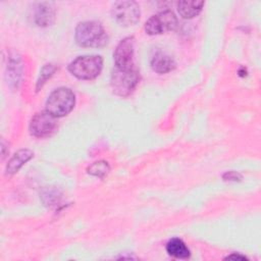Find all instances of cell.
<instances>
[{
	"label": "cell",
	"instance_id": "6da1fadb",
	"mask_svg": "<svg viewBox=\"0 0 261 261\" xmlns=\"http://www.w3.org/2000/svg\"><path fill=\"white\" fill-rule=\"evenodd\" d=\"M74 38L81 47L101 48L108 43V36L103 25L96 20L80 22L74 32Z\"/></svg>",
	"mask_w": 261,
	"mask_h": 261
},
{
	"label": "cell",
	"instance_id": "7a4b0ae2",
	"mask_svg": "<svg viewBox=\"0 0 261 261\" xmlns=\"http://www.w3.org/2000/svg\"><path fill=\"white\" fill-rule=\"evenodd\" d=\"M103 58L100 55H83L73 59L67 66L68 71L79 80H94L102 71Z\"/></svg>",
	"mask_w": 261,
	"mask_h": 261
},
{
	"label": "cell",
	"instance_id": "3957f363",
	"mask_svg": "<svg viewBox=\"0 0 261 261\" xmlns=\"http://www.w3.org/2000/svg\"><path fill=\"white\" fill-rule=\"evenodd\" d=\"M74 105V93L69 88L60 87L58 89H55L49 95L46 101V111H48L56 118L63 117L71 112Z\"/></svg>",
	"mask_w": 261,
	"mask_h": 261
},
{
	"label": "cell",
	"instance_id": "277c9868",
	"mask_svg": "<svg viewBox=\"0 0 261 261\" xmlns=\"http://www.w3.org/2000/svg\"><path fill=\"white\" fill-rule=\"evenodd\" d=\"M139 81L140 74L136 68L123 70L114 66L110 75V87L115 95L127 97L136 89Z\"/></svg>",
	"mask_w": 261,
	"mask_h": 261
},
{
	"label": "cell",
	"instance_id": "5b68a950",
	"mask_svg": "<svg viewBox=\"0 0 261 261\" xmlns=\"http://www.w3.org/2000/svg\"><path fill=\"white\" fill-rule=\"evenodd\" d=\"M111 15L119 25L130 27L140 20V6L130 0L117 1L112 5Z\"/></svg>",
	"mask_w": 261,
	"mask_h": 261
},
{
	"label": "cell",
	"instance_id": "8992f818",
	"mask_svg": "<svg viewBox=\"0 0 261 261\" xmlns=\"http://www.w3.org/2000/svg\"><path fill=\"white\" fill-rule=\"evenodd\" d=\"M177 18L173 11L167 9L152 15L145 23V32L148 35H161L173 31L177 27Z\"/></svg>",
	"mask_w": 261,
	"mask_h": 261
},
{
	"label": "cell",
	"instance_id": "52a82bcc",
	"mask_svg": "<svg viewBox=\"0 0 261 261\" xmlns=\"http://www.w3.org/2000/svg\"><path fill=\"white\" fill-rule=\"evenodd\" d=\"M57 118L46 110L35 114L29 125L31 135L36 138L50 137L57 130Z\"/></svg>",
	"mask_w": 261,
	"mask_h": 261
},
{
	"label": "cell",
	"instance_id": "ba28073f",
	"mask_svg": "<svg viewBox=\"0 0 261 261\" xmlns=\"http://www.w3.org/2000/svg\"><path fill=\"white\" fill-rule=\"evenodd\" d=\"M135 54V38L125 37L116 46L113 52V60L115 67L123 70H130L135 68L134 64Z\"/></svg>",
	"mask_w": 261,
	"mask_h": 261
},
{
	"label": "cell",
	"instance_id": "9c48e42d",
	"mask_svg": "<svg viewBox=\"0 0 261 261\" xmlns=\"http://www.w3.org/2000/svg\"><path fill=\"white\" fill-rule=\"evenodd\" d=\"M56 9L52 2H40L35 7L34 21L38 27H48L55 21Z\"/></svg>",
	"mask_w": 261,
	"mask_h": 261
},
{
	"label": "cell",
	"instance_id": "30bf717a",
	"mask_svg": "<svg viewBox=\"0 0 261 261\" xmlns=\"http://www.w3.org/2000/svg\"><path fill=\"white\" fill-rule=\"evenodd\" d=\"M150 65L153 71L159 74H164L173 70L176 63L169 54L162 51H157L151 57Z\"/></svg>",
	"mask_w": 261,
	"mask_h": 261
},
{
	"label": "cell",
	"instance_id": "8fae6325",
	"mask_svg": "<svg viewBox=\"0 0 261 261\" xmlns=\"http://www.w3.org/2000/svg\"><path fill=\"white\" fill-rule=\"evenodd\" d=\"M34 157V152L30 149H20L8 160L5 167V174L12 175L16 173L28 161Z\"/></svg>",
	"mask_w": 261,
	"mask_h": 261
},
{
	"label": "cell",
	"instance_id": "7c38bea8",
	"mask_svg": "<svg viewBox=\"0 0 261 261\" xmlns=\"http://www.w3.org/2000/svg\"><path fill=\"white\" fill-rule=\"evenodd\" d=\"M22 72V65L21 60L18 56H10L8 64H7V75H8V83L11 88H18L20 84Z\"/></svg>",
	"mask_w": 261,
	"mask_h": 261
},
{
	"label": "cell",
	"instance_id": "4fadbf2b",
	"mask_svg": "<svg viewBox=\"0 0 261 261\" xmlns=\"http://www.w3.org/2000/svg\"><path fill=\"white\" fill-rule=\"evenodd\" d=\"M166 252L169 256L177 259H188L191 256V251L185 242L178 238H173L167 242Z\"/></svg>",
	"mask_w": 261,
	"mask_h": 261
},
{
	"label": "cell",
	"instance_id": "5bb4252c",
	"mask_svg": "<svg viewBox=\"0 0 261 261\" xmlns=\"http://www.w3.org/2000/svg\"><path fill=\"white\" fill-rule=\"evenodd\" d=\"M204 6V1H178L177 11L182 18L191 19L197 16Z\"/></svg>",
	"mask_w": 261,
	"mask_h": 261
},
{
	"label": "cell",
	"instance_id": "9a60e30c",
	"mask_svg": "<svg viewBox=\"0 0 261 261\" xmlns=\"http://www.w3.org/2000/svg\"><path fill=\"white\" fill-rule=\"evenodd\" d=\"M87 172L90 175H93L99 178H104L110 172V165L105 160L95 161L87 168Z\"/></svg>",
	"mask_w": 261,
	"mask_h": 261
},
{
	"label": "cell",
	"instance_id": "2e32d148",
	"mask_svg": "<svg viewBox=\"0 0 261 261\" xmlns=\"http://www.w3.org/2000/svg\"><path fill=\"white\" fill-rule=\"evenodd\" d=\"M57 67L55 64L53 63H47L45 64L39 74V77L37 80V84H36V90L39 91L43 88V86L46 84V82L54 74V72L56 71Z\"/></svg>",
	"mask_w": 261,
	"mask_h": 261
},
{
	"label": "cell",
	"instance_id": "e0dca14e",
	"mask_svg": "<svg viewBox=\"0 0 261 261\" xmlns=\"http://www.w3.org/2000/svg\"><path fill=\"white\" fill-rule=\"evenodd\" d=\"M42 200L47 206H54L60 201V194L55 189H47L42 194Z\"/></svg>",
	"mask_w": 261,
	"mask_h": 261
},
{
	"label": "cell",
	"instance_id": "ac0fdd59",
	"mask_svg": "<svg viewBox=\"0 0 261 261\" xmlns=\"http://www.w3.org/2000/svg\"><path fill=\"white\" fill-rule=\"evenodd\" d=\"M222 178L225 181H239L242 179V174L237 171H227L222 175Z\"/></svg>",
	"mask_w": 261,
	"mask_h": 261
},
{
	"label": "cell",
	"instance_id": "d6986e66",
	"mask_svg": "<svg viewBox=\"0 0 261 261\" xmlns=\"http://www.w3.org/2000/svg\"><path fill=\"white\" fill-rule=\"evenodd\" d=\"M224 259H229V260H246L248 259L246 256L241 255L240 253H232L231 255L226 256Z\"/></svg>",
	"mask_w": 261,
	"mask_h": 261
}]
</instances>
